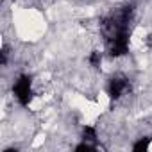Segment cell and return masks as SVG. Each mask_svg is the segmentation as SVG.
<instances>
[{
    "label": "cell",
    "instance_id": "ba28073f",
    "mask_svg": "<svg viewBox=\"0 0 152 152\" xmlns=\"http://www.w3.org/2000/svg\"><path fill=\"white\" fill-rule=\"evenodd\" d=\"M93 150H95V145H90L88 141H84V143L75 147V152H93Z\"/></svg>",
    "mask_w": 152,
    "mask_h": 152
},
{
    "label": "cell",
    "instance_id": "3957f363",
    "mask_svg": "<svg viewBox=\"0 0 152 152\" xmlns=\"http://www.w3.org/2000/svg\"><path fill=\"white\" fill-rule=\"evenodd\" d=\"M107 48H109V54L113 57H120V56L127 54V48H129V32H122L120 36H116L111 41H107Z\"/></svg>",
    "mask_w": 152,
    "mask_h": 152
},
{
    "label": "cell",
    "instance_id": "9c48e42d",
    "mask_svg": "<svg viewBox=\"0 0 152 152\" xmlns=\"http://www.w3.org/2000/svg\"><path fill=\"white\" fill-rule=\"evenodd\" d=\"M7 63V47H2V52H0V64H6Z\"/></svg>",
    "mask_w": 152,
    "mask_h": 152
},
{
    "label": "cell",
    "instance_id": "7a4b0ae2",
    "mask_svg": "<svg viewBox=\"0 0 152 152\" xmlns=\"http://www.w3.org/2000/svg\"><path fill=\"white\" fill-rule=\"evenodd\" d=\"M31 83H32L31 75H20L18 81L15 83L13 91H15V95H16V99H18V102H20L22 106H29V104H31V100H32Z\"/></svg>",
    "mask_w": 152,
    "mask_h": 152
},
{
    "label": "cell",
    "instance_id": "5b68a950",
    "mask_svg": "<svg viewBox=\"0 0 152 152\" xmlns=\"http://www.w3.org/2000/svg\"><path fill=\"white\" fill-rule=\"evenodd\" d=\"M148 143H150V138H141L140 141H136V143H134L132 150H134V152H143V150H147V148H148Z\"/></svg>",
    "mask_w": 152,
    "mask_h": 152
},
{
    "label": "cell",
    "instance_id": "52a82bcc",
    "mask_svg": "<svg viewBox=\"0 0 152 152\" xmlns=\"http://www.w3.org/2000/svg\"><path fill=\"white\" fill-rule=\"evenodd\" d=\"M83 138H84V141H95V140H97V132H95V129H93V127H84V131H83Z\"/></svg>",
    "mask_w": 152,
    "mask_h": 152
},
{
    "label": "cell",
    "instance_id": "277c9868",
    "mask_svg": "<svg viewBox=\"0 0 152 152\" xmlns=\"http://www.w3.org/2000/svg\"><path fill=\"white\" fill-rule=\"evenodd\" d=\"M129 81L125 77H122V75H116V77H113L109 81V86H107V93L111 99H120L127 90H129Z\"/></svg>",
    "mask_w": 152,
    "mask_h": 152
},
{
    "label": "cell",
    "instance_id": "8992f818",
    "mask_svg": "<svg viewBox=\"0 0 152 152\" xmlns=\"http://www.w3.org/2000/svg\"><path fill=\"white\" fill-rule=\"evenodd\" d=\"M90 63H91L93 68H99V66H100V63H102V56H100L99 50H93V52L90 54Z\"/></svg>",
    "mask_w": 152,
    "mask_h": 152
},
{
    "label": "cell",
    "instance_id": "6da1fadb",
    "mask_svg": "<svg viewBox=\"0 0 152 152\" xmlns=\"http://www.w3.org/2000/svg\"><path fill=\"white\" fill-rule=\"evenodd\" d=\"M132 16V6L120 7L113 11L109 16H106L100 23V31L106 38V41H111L113 38L120 36L122 32H129V22Z\"/></svg>",
    "mask_w": 152,
    "mask_h": 152
}]
</instances>
